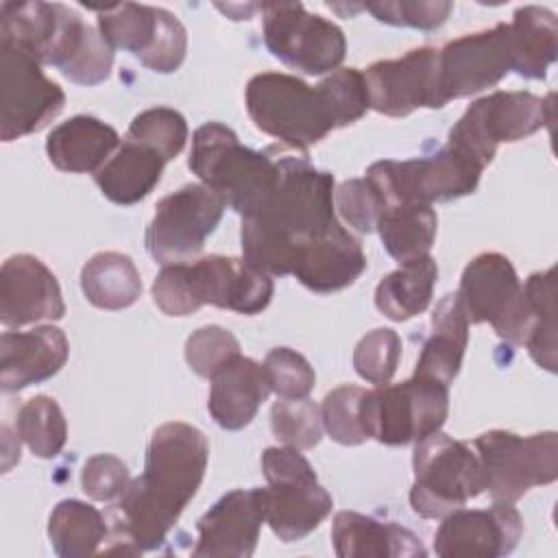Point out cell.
Here are the masks:
<instances>
[{
	"instance_id": "obj_1",
	"label": "cell",
	"mask_w": 558,
	"mask_h": 558,
	"mask_svg": "<svg viewBox=\"0 0 558 558\" xmlns=\"http://www.w3.org/2000/svg\"><path fill=\"white\" fill-rule=\"evenodd\" d=\"M209 458L201 429L172 421L159 425L146 449L144 473L111 506V541L105 554L157 549L196 495Z\"/></svg>"
},
{
	"instance_id": "obj_2",
	"label": "cell",
	"mask_w": 558,
	"mask_h": 558,
	"mask_svg": "<svg viewBox=\"0 0 558 558\" xmlns=\"http://www.w3.org/2000/svg\"><path fill=\"white\" fill-rule=\"evenodd\" d=\"M281 177L272 194L242 218V257L266 275H292L301 257L340 222L333 216V177L305 153L279 150Z\"/></svg>"
},
{
	"instance_id": "obj_3",
	"label": "cell",
	"mask_w": 558,
	"mask_h": 558,
	"mask_svg": "<svg viewBox=\"0 0 558 558\" xmlns=\"http://www.w3.org/2000/svg\"><path fill=\"white\" fill-rule=\"evenodd\" d=\"M554 292V268L532 272L521 286L506 255L480 253L466 264L456 294L469 323H490L499 338L525 344L538 366L556 373Z\"/></svg>"
},
{
	"instance_id": "obj_4",
	"label": "cell",
	"mask_w": 558,
	"mask_h": 558,
	"mask_svg": "<svg viewBox=\"0 0 558 558\" xmlns=\"http://www.w3.org/2000/svg\"><path fill=\"white\" fill-rule=\"evenodd\" d=\"M272 279L244 257L207 255L168 264L153 283V299L168 316H187L203 305L238 314H259L272 299Z\"/></svg>"
},
{
	"instance_id": "obj_5",
	"label": "cell",
	"mask_w": 558,
	"mask_h": 558,
	"mask_svg": "<svg viewBox=\"0 0 558 558\" xmlns=\"http://www.w3.org/2000/svg\"><path fill=\"white\" fill-rule=\"evenodd\" d=\"M187 166L242 218L264 205L281 177L279 148L251 150L220 122H207L194 131Z\"/></svg>"
},
{
	"instance_id": "obj_6",
	"label": "cell",
	"mask_w": 558,
	"mask_h": 558,
	"mask_svg": "<svg viewBox=\"0 0 558 558\" xmlns=\"http://www.w3.org/2000/svg\"><path fill=\"white\" fill-rule=\"evenodd\" d=\"M246 111L259 131L299 153L338 129L318 85L283 72H262L248 81Z\"/></svg>"
},
{
	"instance_id": "obj_7",
	"label": "cell",
	"mask_w": 558,
	"mask_h": 558,
	"mask_svg": "<svg viewBox=\"0 0 558 558\" xmlns=\"http://www.w3.org/2000/svg\"><path fill=\"white\" fill-rule=\"evenodd\" d=\"M554 94L541 98L532 92H493L466 107L451 126L447 146L486 168L501 142H519L554 118Z\"/></svg>"
},
{
	"instance_id": "obj_8",
	"label": "cell",
	"mask_w": 558,
	"mask_h": 558,
	"mask_svg": "<svg viewBox=\"0 0 558 558\" xmlns=\"http://www.w3.org/2000/svg\"><path fill=\"white\" fill-rule=\"evenodd\" d=\"M412 466L410 506L423 519H442L486 490L477 453L442 432L416 442Z\"/></svg>"
},
{
	"instance_id": "obj_9",
	"label": "cell",
	"mask_w": 558,
	"mask_h": 558,
	"mask_svg": "<svg viewBox=\"0 0 558 558\" xmlns=\"http://www.w3.org/2000/svg\"><path fill=\"white\" fill-rule=\"evenodd\" d=\"M262 471L268 482L266 523L279 541L305 538L331 512V495L318 484L301 449L268 447L262 453Z\"/></svg>"
},
{
	"instance_id": "obj_10",
	"label": "cell",
	"mask_w": 558,
	"mask_h": 558,
	"mask_svg": "<svg viewBox=\"0 0 558 558\" xmlns=\"http://www.w3.org/2000/svg\"><path fill=\"white\" fill-rule=\"evenodd\" d=\"M449 412V386L427 377L412 375L395 386L366 390L362 401V425L366 438L384 445L418 442L440 432Z\"/></svg>"
},
{
	"instance_id": "obj_11",
	"label": "cell",
	"mask_w": 558,
	"mask_h": 558,
	"mask_svg": "<svg viewBox=\"0 0 558 558\" xmlns=\"http://www.w3.org/2000/svg\"><path fill=\"white\" fill-rule=\"evenodd\" d=\"M473 447L493 501L514 504L532 486L551 484L558 477L556 432L523 438L506 429H490L480 434Z\"/></svg>"
},
{
	"instance_id": "obj_12",
	"label": "cell",
	"mask_w": 558,
	"mask_h": 558,
	"mask_svg": "<svg viewBox=\"0 0 558 558\" xmlns=\"http://www.w3.org/2000/svg\"><path fill=\"white\" fill-rule=\"evenodd\" d=\"M480 177L482 168L449 146L427 157L384 159L366 170V179L377 187L384 205L397 201L423 205L453 201L473 194Z\"/></svg>"
},
{
	"instance_id": "obj_13",
	"label": "cell",
	"mask_w": 558,
	"mask_h": 558,
	"mask_svg": "<svg viewBox=\"0 0 558 558\" xmlns=\"http://www.w3.org/2000/svg\"><path fill=\"white\" fill-rule=\"evenodd\" d=\"M225 198L205 183H187L163 196L146 229V251L161 266L192 262L225 214Z\"/></svg>"
},
{
	"instance_id": "obj_14",
	"label": "cell",
	"mask_w": 558,
	"mask_h": 558,
	"mask_svg": "<svg viewBox=\"0 0 558 558\" xmlns=\"http://www.w3.org/2000/svg\"><path fill=\"white\" fill-rule=\"evenodd\" d=\"M259 9L264 44L286 65L314 76L342 63L347 41L333 22L305 11L301 2H266Z\"/></svg>"
},
{
	"instance_id": "obj_15",
	"label": "cell",
	"mask_w": 558,
	"mask_h": 558,
	"mask_svg": "<svg viewBox=\"0 0 558 558\" xmlns=\"http://www.w3.org/2000/svg\"><path fill=\"white\" fill-rule=\"evenodd\" d=\"M65 105L63 89L26 50L0 41V137L13 142L52 122Z\"/></svg>"
},
{
	"instance_id": "obj_16",
	"label": "cell",
	"mask_w": 558,
	"mask_h": 558,
	"mask_svg": "<svg viewBox=\"0 0 558 558\" xmlns=\"http://www.w3.org/2000/svg\"><path fill=\"white\" fill-rule=\"evenodd\" d=\"M92 28L61 2H2L0 7V41L59 70L78 54Z\"/></svg>"
},
{
	"instance_id": "obj_17",
	"label": "cell",
	"mask_w": 558,
	"mask_h": 558,
	"mask_svg": "<svg viewBox=\"0 0 558 558\" xmlns=\"http://www.w3.org/2000/svg\"><path fill=\"white\" fill-rule=\"evenodd\" d=\"M362 74L368 105L377 113L403 118L418 107L440 109L447 105L440 92V54L436 48L423 46L399 59L375 61Z\"/></svg>"
},
{
	"instance_id": "obj_18",
	"label": "cell",
	"mask_w": 558,
	"mask_h": 558,
	"mask_svg": "<svg viewBox=\"0 0 558 558\" xmlns=\"http://www.w3.org/2000/svg\"><path fill=\"white\" fill-rule=\"evenodd\" d=\"M438 54L445 102L488 89L514 70L510 26L506 22L488 31L462 35L438 50Z\"/></svg>"
},
{
	"instance_id": "obj_19",
	"label": "cell",
	"mask_w": 558,
	"mask_h": 558,
	"mask_svg": "<svg viewBox=\"0 0 558 558\" xmlns=\"http://www.w3.org/2000/svg\"><path fill=\"white\" fill-rule=\"evenodd\" d=\"M266 521L264 488H238L222 495L196 523V558H248L253 556L262 523Z\"/></svg>"
},
{
	"instance_id": "obj_20",
	"label": "cell",
	"mask_w": 558,
	"mask_h": 558,
	"mask_svg": "<svg viewBox=\"0 0 558 558\" xmlns=\"http://www.w3.org/2000/svg\"><path fill=\"white\" fill-rule=\"evenodd\" d=\"M523 534V519L512 504L495 501L488 510L458 508L442 517L434 551L442 558H495L510 554Z\"/></svg>"
},
{
	"instance_id": "obj_21",
	"label": "cell",
	"mask_w": 558,
	"mask_h": 558,
	"mask_svg": "<svg viewBox=\"0 0 558 558\" xmlns=\"http://www.w3.org/2000/svg\"><path fill=\"white\" fill-rule=\"evenodd\" d=\"M65 303L57 277L26 253L11 255L0 270V323L22 327L37 320H59Z\"/></svg>"
},
{
	"instance_id": "obj_22",
	"label": "cell",
	"mask_w": 558,
	"mask_h": 558,
	"mask_svg": "<svg viewBox=\"0 0 558 558\" xmlns=\"http://www.w3.org/2000/svg\"><path fill=\"white\" fill-rule=\"evenodd\" d=\"M68 353V338L54 325H41L31 331H4L0 338V388L17 392L50 379L61 371Z\"/></svg>"
},
{
	"instance_id": "obj_23",
	"label": "cell",
	"mask_w": 558,
	"mask_h": 558,
	"mask_svg": "<svg viewBox=\"0 0 558 558\" xmlns=\"http://www.w3.org/2000/svg\"><path fill=\"white\" fill-rule=\"evenodd\" d=\"M270 384L264 364L235 355L214 377L209 390V414L222 429L246 427L266 401Z\"/></svg>"
},
{
	"instance_id": "obj_24",
	"label": "cell",
	"mask_w": 558,
	"mask_h": 558,
	"mask_svg": "<svg viewBox=\"0 0 558 558\" xmlns=\"http://www.w3.org/2000/svg\"><path fill=\"white\" fill-rule=\"evenodd\" d=\"M331 541L333 551L340 558H399L427 554L421 538L410 530L351 510H342L333 517Z\"/></svg>"
},
{
	"instance_id": "obj_25",
	"label": "cell",
	"mask_w": 558,
	"mask_h": 558,
	"mask_svg": "<svg viewBox=\"0 0 558 558\" xmlns=\"http://www.w3.org/2000/svg\"><path fill=\"white\" fill-rule=\"evenodd\" d=\"M120 135L94 116H74L54 126L46 140V153L63 172H98L118 148Z\"/></svg>"
},
{
	"instance_id": "obj_26",
	"label": "cell",
	"mask_w": 558,
	"mask_h": 558,
	"mask_svg": "<svg viewBox=\"0 0 558 558\" xmlns=\"http://www.w3.org/2000/svg\"><path fill=\"white\" fill-rule=\"evenodd\" d=\"M364 268L366 255L360 240L340 225L301 257L292 275L312 292L329 294L351 286Z\"/></svg>"
},
{
	"instance_id": "obj_27",
	"label": "cell",
	"mask_w": 558,
	"mask_h": 558,
	"mask_svg": "<svg viewBox=\"0 0 558 558\" xmlns=\"http://www.w3.org/2000/svg\"><path fill=\"white\" fill-rule=\"evenodd\" d=\"M163 166L166 161L159 153L124 137L116 155L94 174V181L111 203L133 205L155 190Z\"/></svg>"
},
{
	"instance_id": "obj_28",
	"label": "cell",
	"mask_w": 558,
	"mask_h": 558,
	"mask_svg": "<svg viewBox=\"0 0 558 558\" xmlns=\"http://www.w3.org/2000/svg\"><path fill=\"white\" fill-rule=\"evenodd\" d=\"M469 342V320L456 292L445 294L432 314V333L425 340L416 375L434 377L442 384H451L462 366L464 349Z\"/></svg>"
},
{
	"instance_id": "obj_29",
	"label": "cell",
	"mask_w": 558,
	"mask_h": 558,
	"mask_svg": "<svg viewBox=\"0 0 558 558\" xmlns=\"http://www.w3.org/2000/svg\"><path fill=\"white\" fill-rule=\"evenodd\" d=\"M510 26L514 70L525 78H545L547 68L558 57V22L549 9L521 7Z\"/></svg>"
},
{
	"instance_id": "obj_30",
	"label": "cell",
	"mask_w": 558,
	"mask_h": 558,
	"mask_svg": "<svg viewBox=\"0 0 558 558\" xmlns=\"http://www.w3.org/2000/svg\"><path fill=\"white\" fill-rule=\"evenodd\" d=\"M436 227V211L423 203H388L377 220L384 248L399 264L425 257L434 244Z\"/></svg>"
},
{
	"instance_id": "obj_31",
	"label": "cell",
	"mask_w": 558,
	"mask_h": 558,
	"mask_svg": "<svg viewBox=\"0 0 558 558\" xmlns=\"http://www.w3.org/2000/svg\"><path fill=\"white\" fill-rule=\"evenodd\" d=\"M436 279L438 266L429 255L401 264L377 283L375 307L390 320H408L427 310Z\"/></svg>"
},
{
	"instance_id": "obj_32",
	"label": "cell",
	"mask_w": 558,
	"mask_h": 558,
	"mask_svg": "<svg viewBox=\"0 0 558 558\" xmlns=\"http://www.w3.org/2000/svg\"><path fill=\"white\" fill-rule=\"evenodd\" d=\"M81 290L94 307L113 312L131 307L140 299L142 279L129 255L105 251L83 266Z\"/></svg>"
},
{
	"instance_id": "obj_33",
	"label": "cell",
	"mask_w": 558,
	"mask_h": 558,
	"mask_svg": "<svg viewBox=\"0 0 558 558\" xmlns=\"http://www.w3.org/2000/svg\"><path fill=\"white\" fill-rule=\"evenodd\" d=\"M48 538L61 558L92 556L107 538V521L98 508L78 499H63L50 512Z\"/></svg>"
},
{
	"instance_id": "obj_34",
	"label": "cell",
	"mask_w": 558,
	"mask_h": 558,
	"mask_svg": "<svg viewBox=\"0 0 558 558\" xmlns=\"http://www.w3.org/2000/svg\"><path fill=\"white\" fill-rule=\"evenodd\" d=\"M98 13V31L111 48H122L133 52L137 59L153 46L159 26V7L120 2L105 9H94Z\"/></svg>"
},
{
	"instance_id": "obj_35",
	"label": "cell",
	"mask_w": 558,
	"mask_h": 558,
	"mask_svg": "<svg viewBox=\"0 0 558 558\" xmlns=\"http://www.w3.org/2000/svg\"><path fill=\"white\" fill-rule=\"evenodd\" d=\"M15 432L37 458L46 460L59 456L68 440L65 416L59 403L48 395H35L20 405Z\"/></svg>"
},
{
	"instance_id": "obj_36",
	"label": "cell",
	"mask_w": 558,
	"mask_h": 558,
	"mask_svg": "<svg viewBox=\"0 0 558 558\" xmlns=\"http://www.w3.org/2000/svg\"><path fill=\"white\" fill-rule=\"evenodd\" d=\"M270 427L279 442L294 449H312L323 438L320 408L307 397L279 399L270 408Z\"/></svg>"
},
{
	"instance_id": "obj_37",
	"label": "cell",
	"mask_w": 558,
	"mask_h": 558,
	"mask_svg": "<svg viewBox=\"0 0 558 558\" xmlns=\"http://www.w3.org/2000/svg\"><path fill=\"white\" fill-rule=\"evenodd\" d=\"M124 137L153 148L163 161H170L185 146L187 122L177 109L153 107L133 118Z\"/></svg>"
},
{
	"instance_id": "obj_38",
	"label": "cell",
	"mask_w": 558,
	"mask_h": 558,
	"mask_svg": "<svg viewBox=\"0 0 558 558\" xmlns=\"http://www.w3.org/2000/svg\"><path fill=\"white\" fill-rule=\"evenodd\" d=\"M401 357V338L388 327H377L362 336L353 351L355 373L375 386L390 384Z\"/></svg>"
},
{
	"instance_id": "obj_39",
	"label": "cell",
	"mask_w": 558,
	"mask_h": 558,
	"mask_svg": "<svg viewBox=\"0 0 558 558\" xmlns=\"http://www.w3.org/2000/svg\"><path fill=\"white\" fill-rule=\"evenodd\" d=\"M364 395L366 390L360 386H340L323 399V427L336 442L360 445L366 440V432L362 425Z\"/></svg>"
},
{
	"instance_id": "obj_40",
	"label": "cell",
	"mask_w": 558,
	"mask_h": 558,
	"mask_svg": "<svg viewBox=\"0 0 558 558\" xmlns=\"http://www.w3.org/2000/svg\"><path fill=\"white\" fill-rule=\"evenodd\" d=\"M318 89L323 92L333 113L336 126L353 124L371 107L364 74L355 68H340L331 72L325 81L318 83Z\"/></svg>"
},
{
	"instance_id": "obj_41",
	"label": "cell",
	"mask_w": 558,
	"mask_h": 558,
	"mask_svg": "<svg viewBox=\"0 0 558 558\" xmlns=\"http://www.w3.org/2000/svg\"><path fill=\"white\" fill-rule=\"evenodd\" d=\"M235 355H240L238 338L218 325L196 329L185 342V362L196 375L207 379H211Z\"/></svg>"
},
{
	"instance_id": "obj_42",
	"label": "cell",
	"mask_w": 558,
	"mask_h": 558,
	"mask_svg": "<svg viewBox=\"0 0 558 558\" xmlns=\"http://www.w3.org/2000/svg\"><path fill=\"white\" fill-rule=\"evenodd\" d=\"M264 371L270 384V392H277L281 399L307 397L316 384V375L310 362L288 347H277L268 351L264 360Z\"/></svg>"
},
{
	"instance_id": "obj_43",
	"label": "cell",
	"mask_w": 558,
	"mask_h": 558,
	"mask_svg": "<svg viewBox=\"0 0 558 558\" xmlns=\"http://www.w3.org/2000/svg\"><path fill=\"white\" fill-rule=\"evenodd\" d=\"M336 207L340 216L360 233H371L377 229V220L384 211V201L377 187L364 179L342 181L336 190Z\"/></svg>"
},
{
	"instance_id": "obj_44",
	"label": "cell",
	"mask_w": 558,
	"mask_h": 558,
	"mask_svg": "<svg viewBox=\"0 0 558 558\" xmlns=\"http://www.w3.org/2000/svg\"><path fill=\"white\" fill-rule=\"evenodd\" d=\"M187 50V33L185 26L166 9H159V26L153 46L140 57V61L159 74L174 72Z\"/></svg>"
},
{
	"instance_id": "obj_45",
	"label": "cell",
	"mask_w": 558,
	"mask_h": 558,
	"mask_svg": "<svg viewBox=\"0 0 558 558\" xmlns=\"http://www.w3.org/2000/svg\"><path fill=\"white\" fill-rule=\"evenodd\" d=\"M362 9L371 11L379 22L392 26H412V28H436L440 26L447 15L451 13V2H373L360 4Z\"/></svg>"
},
{
	"instance_id": "obj_46",
	"label": "cell",
	"mask_w": 558,
	"mask_h": 558,
	"mask_svg": "<svg viewBox=\"0 0 558 558\" xmlns=\"http://www.w3.org/2000/svg\"><path fill=\"white\" fill-rule=\"evenodd\" d=\"M81 486L96 501H116L129 486V469L111 453H96L83 464Z\"/></svg>"
}]
</instances>
